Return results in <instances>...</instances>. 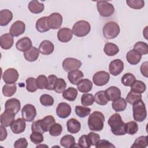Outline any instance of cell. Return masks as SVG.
Instances as JSON below:
<instances>
[{
	"instance_id": "cell-44",
	"label": "cell",
	"mask_w": 148,
	"mask_h": 148,
	"mask_svg": "<svg viewBox=\"0 0 148 148\" xmlns=\"http://www.w3.org/2000/svg\"><path fill=\"white\" fill-rule=\"evenodd\" d=\"M94 102V98L92 94L85 93L81 97V103L84 106L92 105Z\"/></svg>"
},
{
	"instance_id": "cell-41",
	"label": "cell",
	"mask_w": 148,
	"mask_h": 148,
	"mask_svg": "<svg viewBox=\"0 0 148 148\" xmlns=\"http://www.w3.org/2000/svg\"><path fill=\"white\" fill-rule=\"evenodd\" d=\"M135 80V76L131 73H126L121 77V83L125 86H131Z\"/></svg>"
},
{
	"instance_id": "cell-53",
	"label": "cell",
	"mask_w": 148,
	"mask_h": 148,
	"mask_svg": "<svg viewBox=\"0 0 148 148\" xmlns=\"http://www.w3.org/2000/svg\"><path fill=\"white\" fill-rule=\"evenodd\" d=\"M78 146L82 148H89L91 147V145L87 135H83L80 137L78 140Z\"/></svg>"
},
{
	"instance_id": "cell-40",
	"label": "cell",
	"mask_w": 148,
	"mask_h": 148,
	"mask_svg": "<svg viewBox=\"0 0 148 148\" xmlns=\"http://www.w3.org/2000/svg\"><path fill=\"white\" fill-rule=\"evenodd\" d=\"M142 96L141 94H138L131 90L126 97L125 101L131 105H133L138 101L142 99Z\"/></svg>"
},
{
	"instance_id": "cell-27",
	"label": "cell",
	"mask_w": 148,
	"mask_h": 148,
	"mask_svg": "<svg viewBox=\"0 0 148 148\" xmlns=\"http://www.w3.org/2000/svg\"><path fill=\"white\" fill-rule=\"evenodd\" d=\"M28 8L30 12L34 14H38L43 11L45 5L43 3L39 2L38 1L34 0L29 2Z\"/></svg>"
},
{
	"instance_id": "cell-1",
	"label": "cell",
	"mask_w": 148,
	"mask_h": 148,
	"mask_svg": "<svg viewBox=\"0 0 148 148\" xmlns=\"http://www.w3.org/2000/svg\"><path fill=\"white\" fill-rule=\"evenodd\" d=\"M108 123L114 135L120 136L126 134L125 123L123 121L121 116L119 113L112 114L109 118Z\"/></svg>"
},
{
	"instance_id": "cell-58",
	"label": "cell",
	"mask_w": 148,
	"mask_h": 148,
	"mask_svg": "<svg viewBox=\"0 0 148 148\" xmlns=\"http://www.w3.org/2000/svg\"><path fill=\"white\" fill-rule=\"evenodd\" d=\"M95 147H115V146L113 145L112 143H111L110 142H109L108 140H105V139H102V140H100L98 143H97V145L95 146Z\"/></svg>"
},
{
	"instance_id": "cell-8",
	"label": "cell",
	"mask_w": 148,
	"mask_h": 148,
	"mask_svg": "<svg viewBox=\"0 0 148 148\" xmlns=\"http://www.w3.org/2000/svg\"><path fill=\"white\" fill-rule=\"evenodd\" d=\"M36 110L35 107L32 104H26L21 109V116L26 121H32L36 116Z\"/></svg>"
},
{
	"instance_id": "cell-31",
	"label": "cell",
	"mask_w": 148,
	"mask_h": 148,
	"mask_svg": "<svg viewBox=\"0 0 148 148\" xmlns=\"http://www.w3.org/2000/svg\"><path fill=\"white\" fill-rule=\"evenodd\" d=\"M60 145L66 148H71L75 146V138L71 135H66L62 136L60 140Z\"/></svg>"
},
{
	"instance_id": "cell-5",
	"label": "cell",
	"mask_w": 148,
	"mask_h": 148,
	"mask_svg": "<svg viewBox=\"0 0 148 148\" xmlns=\"http://www.w3.org/2000/svg\"><path fill=\"white\" fill-rule=\"evenodd\" d=\"M120 31L119 24L114 21H109L105 24L102 29L103 36L107 39H114L118 36Z\"/></svg>"
},
{
	"instance_id": "cell-26",
	"label": "cell",
	"mask_w": 148,
	"mask_h": 148,
	"mask_svg": "<svg viewBox=\"0 0 148 148\" xmlns=\"http://www.w3.org/2000/svg\"><path fill=\"white\" fill-rule=\"evenodd\" d=\"M84 75L82 71L80 70H75L68 73V79L69 82L74 85H77L79 82L82 80Z\"/></svg>"
},
{
	"instance_id": "cell-38",
	"label": "cell",
	"mask_w": 148,
	"mask_h": 148,
	"mask_svg": "<svg viewBox=\"0 0 148 148\" xmlns=\"http://www.w3.org/2000/svg\"><path fill=\"white\" fill-rule=\"evenodd\" d=\"M146 89V84L140 80H135L131 86V90L138 94L143 93Z\"/></svg>"
},
{
	"instance_id": "cell-51",
	"label": "cell",
	"mask_w": 148,
	"mask_h": 148,
	"mask_svg": "<svg viewBox=\"0 0 148 148\" xmlns=\"http://www.w3.org/2000/svg\"><path fill=\"white\" fill-rule=\"evenodd\" d=\"M66 87V83L65 81L62 78H58L55 87L54 91L57 93H62Z\"/></svg>"
},
{
	"instance_id": "cell-19",
	"label": "cell",
	"mask_w": 148,
	"mask_h": 148,
	"mask_svg": "<svg viewBox=\"0 0 148 148\" xmlns=\"http://www.w3.org/2000/svg\"><path fill=\"white\" fill-rule=\"evenodd\" d=\"M13 43V36L10 33L3 34L0 37V46L3 49L8 50L10 49Z\"/></svg>"
},
{
	"instance_id": "cell-12",
	"label": "cell",
	"mask_w": 148,
	"mask_h": 148,
	"mask_svg": "<svg viewBox=\"0 0 148 148\" xmlns=\"http://www.w3.org/2000/svg\"><path fill=\"white\" fill-rule=\"evenodd\" d=\"M124 69V62L120 59L112 61L109 65V71L111 75L117 76L120 74Z\"/></svg>"
},
{
	"instance_id": "cell-6",
	"label": "cell",
	"mask_w": 148,
	"mask_h": 148,
	"mask_svg": "<svg viewBox=\"0 0 148 148\" xmlns=\"http://www.w3.org/2000/svg\"><path fill=\"white\" fill-rule=\"evenodd\" d=\"M97 8L100 15L105 17L111 16L114 12L113 5L105 1H98L97 2Z\"/></svg>"
},
{
	"instance_id": "cell-14",
	"label": "cell",
	"mask_w": 148,
	"mask_h": 148,
	"mask_svg": "<svg viewBox=\"0 0 148 148\" xmlns=\"http://www.w3.org/2000/svg\"><path fill=\"white\" fill-rule=\"evenodd\" d=\"M25 29L24 23L21 20L16 21L10 27L9 32L13 36H18L23 34Z\"/></svg>"
},
{
	"instance_id": "cell-4",
	"label": "cell",
	"mask_w": 148,
	"mask_h": 148,
	"mask_svg": "<svg viewBox=\"0 0 148 148\" xmlns=\"http://www.w3.org/2000/svg\"><path fill=\"white\" fill-rule=\"evenodd\" d=\"M91 30L90 23L86 20H79L75 23L72 27L73 34L77 37H83L88 34Z\"/></svg>"
},
{
	"instance_id": "cell-34",
	"label": "cell",
	"mask_w": 148,
	"mask_h": 148,
	"mask_svg": "<svg viewBox=\"0 0 148 148\" xmlns=\"http://www.w3.org/2000/svg\"><path fill=\"white\" fill-rule=\"evenodd\" d=\"M112 106L116 112H123L127 108V102L124 98L120 97L118 99L113 101Z\"/></svg>"
},
{
	"instance_id": "cell-15",
	"label": "cell",
	"mask_w": 148,
	"mask_h": 148,
	"mask_svg": "<svg viewBox=\"0 0 148 148\" xmlns=\"http://www.w3.org/2000/svg\"><path fill=\"white\" fill-rule=\"evenodd\" d=\"M71 107L68 103L61 102L57 107L56 114L61 119H65L71 114Z\"/></svg>"
},
{
	"instance_id": "cell-20",
	"label": "cell",
	"mask_w": 148,
	"mask_h": 148,
	"mask_svg": "<svg viewBox=\"0 0 148 148\" xmlns=\"http://www.w3.org/2000/svg\"><path fill=\"white\" fill-rule=\"evenodd\" d=\"M106 96L109 101H114L121 97V91L116 86H111L105 90Z\"/></svg>"
},
{
	"instance_id": "cell-33",
	"label": "cell",
	"mask_w": 148,
	"mask_h": 148,
	"mask_svg": "<svg viewBox=\"0 0 148 148\" xmlns=\"http://www.w3.org/2000/svg\"><path fill=\"white\" fill-rule=\"evenodd\" d=\"M77 96V90L74 87H71L65 90L62 92V97L64 99L69 101H74Z\"/></svg>"
},
{
	"instance_id": "cell-18",
	"label": "cell",
	"mask_w": 148,
	"mask_h": 148,
	"mask_svg": "<svg viewBox=\"0 0 148 148\" xmlns=\"http://www.w3.org/2000/svg\"><path fill=\"white\" fill-rule=\"evenodd\" d=\"M16 47L17 49L20 51L25 52L29 50L32 47V43L31 40L28 37H24L19 40L16 43Z\"/></svg>"
},
{
	"instance_id": "cell-2",
	"label": "cell",
	"mask_w": 148,
	"mask_h": 148,
	"mask_svg": "<svg viewBox=\"0 0 148 148\" xmlns=\"http://www.w3.org/2000/svg\"><path fill=\"white\" fill-rule=\"evenodd\" d=\"M105 116L99 111H94L88 117V126L92 131H100L103 128Z\"/></svg>"
},
{
	"instance_id": "cell-29",
	"label": "cell",
	"mask_w": 148,
	"mask_h": 148,
	"mask_svg": "<svg viewBox=\"0 0 148 148\" xmlns=\"http://www.w3.org/2000/svg\"><path fill=\"white\" fill-rule=\"evenodd\" d=\"M39 55V49L35 47H32L29 50L24 53V57L29 62H34L38 58Z\"/></svg>"
},
{
	"instance_id": "cell-60",
	"label": "cell",
	"mask_w": 148,
	"mask_h": 148,
	"mask_svg": "<svg viewBox=\"0 0 148 148\" xmlns=\"http://www.w3.org/2000/svg\"><path fill=\"white\" fill-rule=\"evenodd\" d=\"M0 131H1V135H0V140L3 141L7 138L8 136V132L7 130L5 128V127L3 125H1L0 127Z\"/></svg>"
},
{
	"instance_id": "cell-24",
	"label": "cell",
	"mask_w": 148,
	"mask_h": 148,
	"mask_svg": "<svg viewBox=\"0 0 148 148\" xmlns=\"http://www.w3.org/2000/svg\"><path fill=\"white\" fill-rule=\"evenodd\" d=\"M13 19V13L8 9H2L0 11V25H7Z\"/></svg>"
},
{
	"instance_id": "cell-46",
	"label": "cell",
	"mask_w": 148,
	"mask_h": 148,
	"mask_svg": "<svg viewBox=\"0 0 148 148\" xmlns=\"http://www.w3.org/2000/svg\"><path fill=\"white\" fill-rule=\"evenodd\" d=\"M48 84L47 77L45 75H40L36 79V84L38 88L42 90L46 89Z\"/></svg>"
},
{
	"instance_id": "cell-11",
	"label": "cell",
	"mask_w": 148,
	"mask_h": 148,
	"mask_svg": "<svg viewBox=\"0 0 148 148\" xmlns=\"http://www.w3.org/2000/svg\"><path fill=\"white\" fill-rule=\"evenodd\" d=\"M19 74L14 68H8L3 73L2 79L6 84H14L18 79Z\"/></svg>"
},
{
	"instance_id": "cell-56",
	"label": "cell",
	"mask_w": 148,
	"mask_h": 148,
	"mask_svg": "<svg viewBox=\"0 0 148 148\" xmlns=\"http://www.w3.org/2000/svg\"><path fill=\"white\" fill-rule=\"evenodd\" d=\"M31 130L32 132H38L41 134H43L45 132L42 128L41 120H38L32 123L31 125Z\"/></svg>"
},
{
	"instance_id": "cell-57",
	"label": "cell",
	"mask_w": 148,
	"mask_h": 148,
	"mask_svg": "<svg viewBox=\"0 0 148 148\" xmlns=\"http://www.w3.org/2000/svg\"><path fill=\"white\" fill-rule=\"evenodd\" d=\"M28 142L25 138H20L14 143L15 148H26L28 146Z\"/></svg>"
},
{
	"instance_id": "cell-16",
	"label": "cell",
	"mask_w": 148,
	"mask_h": 148,
	"mask_svg": "<svg viewBox=\"0 0 148 148\" xmlns=\"http://www.w3.org/2000/svg\"><path fill=\"white\" fill-rule=\"evenodd\" d=\"M10 127L13 133L15 134L22 133L25 131L26 127L25 120L21 118H18L12 123Z\"/></svg>"
},
{
	"instance_id": "cell-30",
	"label": "cell",
	"mask_w": 148,
	"mask_h": 148,
	"mask_svg": "<svg viewBox=\"0 0 148 148\" xmlns=\"http://www.w3.org/2000/svg\"><path fill=\"white\" fill-rule=\"evenodd\" d=\"M35 27L39 32L43 33L49 31L50 28L47 24V17L44 16L39 18L36 23Z\"/></svg>"
},
{
	"instance_id": "cell-23",
	"label": "cell",
	"mask_w": 148,
	"mask_h": 148,
	"mask_svg": "<svg viewBox=\"0 0 148 148\" xmlns=\"http://www.w3.org/2000/svg\"><path fill=\"white\" fill-rule=\"evenodd\" d=\"M66 127L69 132L71 134H76L80 130L81 124L77 119L71 118L67 121Z\"/></svg>"
},
{
	"instance_id": "cell-17",
	"label": "cell",
	"mask_w": 148,
	"mask_h": 148,
	"mask_svg": "<svg viewBox=\"0 0 148 148\" xmlns=\"http://www.w3.org/2000/svg\"><path fill=\"white\" fill-rule=\"evenodd\" d=\"M72 36V31L68 28H62L57 32V38L59 41L62 43L68 42L71 40Z\"/></svg>"
},
{
	"instance_id": "cell-28",
	"label": "cell",
	"mask_w": 148,
	"mask_h": 148,
	"mask_svg": "<svg viewBox=\"0 0 148 148\" xmlns=\"http://www.w3.org/2000/svg\"><path fill=\"white\" fill-rule=\"evenodd\" d=\"M77 90L81 92H88L92 88V83L88 79L81 80L77 84Z\"/></svg>"
},
{
	"instance_id": "cell-22",
	"label": "cell",
	"mask_w": 148,
	"mask_h": 148,
	"mask_svg": "<svg viewBox=\"0 0 148 148\" xmlns=\"http://www.w3.org/2000/svg\"><path fill=\"white\" fill-rule=\"evenodd\" d=\"M5 109L11 110L17 114L21 108L20 101L16 98L9 99L5 102Z\"/></svg>"
},
{
	"instance_id": "cell-43",
	"label": "cell",
	"mask_w": 148,
	"mask_h": 148,
	"mask_svg": "<svg viewBox=\"0 0 148 148\" xmlns=\"http://www.w3.org/2000/svg\"><path fill=\"white\" fill-rule=\"evenodd\" d=\"M147 136H140L136 139L131 147L145 148L147 146Z\"/></svg>"
},
{
	"instance_id": "cell-9",
	"label": "cell",
	"mask_w": 148,
	"mask_h": 148,
	"mask_svg": "<svg viewBox=\"0 0 148 148\" xmlns=\"http://www.w3.org/2000/svg\"><path fill=\"white\" fill-rule=\"evenodd\" d=\"M110 79V75L106 71H101L96 72L93 77V83L97 86H103L106 84Z\"/></svg>"
},
{
	"instance_id": "cell-52",
	"label": "cell",
	"mask_w": 148,
	"mask_h": 148,
	"mask_svg": "<svg viewBox=\"0 0 148 148\" xmlns=\"http://www.w3.org/2000/svg\"><path fill=\"white\" fill-rule=\"evenodd\" d=\"M29 138L31 141L35 145L41 143L44 140L42 134L38 132H32V134L30 135Z\"/></svg>"
},
{
	"instance_id": "cell-13",
	"label": "cell",
	"mask_w": 148,
	"mask_h": 148,
	"mask_svg": "<svg viewBox=\"0 0 148 148\" xmlns=\"http://www.w3.org/2000/svg\"><path fill=\"white\" fill-rule=\"evenodd\" d=\"M16 113L9 109H5L1 115V124L5 127H8L14 120Z\"/></svg>"
},
{
	"instance_id": "cell-50",
	"label": "cell",
	"mask_w": 148,
	"mask_h": 148,
	"mask_svg": "<svg viewBox=\"0 0 148 148\" xmlns=\"http://www.w3.org/2000/svg\"><path fill=\"white\" fill-rule=\"evenodd\" d=\"M49 131L50 135L53 136H58L62 131V127L61 124L55 123L51 126Z\"/></svg>"
},
{
	"instance_id": "cell-3",
	"label": "cell",
	"mask_w": 148,
	"mask_h": 148,
	"mask_svg": "<svg viewBox=\"0 0 148 148\" xmlns=\"http://www.w3.org/2000/svg\"><path fill=\"white\" fill-rule=\"evenodd\" d=\"M133 118L138 122L143 121L147 116L146 106L142 99H140L132 105Z\"/></svg>"
},
{
	"instance_id": "cell-48",
	"label": "cell",
	"mask_w": 148,
	"mask_h": 148,
	"mask_svg": "<svg viewBox=\"0 0 148 148\" xmlns=\"http://www.w3.org/2000/svg\"><path fill=\"white\" fill-rule=\"evenodd\" d=\"M126 3L130 8L134 9H140L145 5V2L143 0H127Z\"/></svg>"
},
{
	"instance_id": "cell-47",
	"label": "cell",
	"mask_w": 148,
	"mask_h": 148,
	"mask_svg": "<svg viewBox=\"0 0 148 148\" xmlns=\"http://www.w3.org/2000/svg\"><path fill=\"white\" fill-rule=\"evenodd\" d=\"M26 89L28 91L31 92H35L38 87L36 84V79L32 77H28L26 79Z\"/></svg>"
},
{
	"instance_id": "cell-42",
	"label": "cell",
	"mask_w": 148,
	"mask_h": 148,
	"mask_svg": "<svg viewBox=\"0 0 148 148\" xmlns=\"http://www.w3.org/2000/svg\"><path fill=\"white\" fill-rule=\"evenodd\" d=\"M75 111L77 116H78L81 118H83L87 116L90 113L91 109L84 106H82L77 105L75 107Z\"/></svg>"
},
{
	"instance_id": "cell-21",
	"label": "cell",
	"mask_w": 148,
	"mask_h": 148,
	"mask_svg": "<svg viewBox=\"0 0 148 148\" xmlns=\"http://www.w3.org/2000/svg\"><path fill=\"white\" fill-rule=\"evenodd\" d=\"M38 49L41 54L44 55H49L53 52L54 46L53 43L50 41L48 40H44L39 45Z\"/></svg>"
},
{
	"instance_id": "cell-32",
	"label": "cell",
	"mask_w": 148,
	"mask_h": 148,
	"mask_svg": "<svg viewBox=\"0 0 148 148\" xmlns=\"http://www.w3.org/2000/svg\"><path fill=\"white\" fill-rule=\"evenodd\" d=\"M103 51L107 56H114L119 53V49L116 44L108 42L105 45Z\"/></svg>"
},
{
	"instance_id": "cell-39",
	"label": "cell",
	"mask_w": 148,
	"mask_h": 148,
	"mask_svg": "<svg viewBox=\"0 0 148 148\" xmlns=\"http://www.w3.org/2000/svg\"><path fill=\"white\" fill-rule=\"evenodd\" d=\"M134 50L141 55H145L148 53V45L143 42H137L134 46Z\"/></svg>"
},
{
	"instance_id": "cell-55",
	"label": "cell",
	"mask_w": 148,
	"mask_h": 148,
	"mask_svg": "<svg viewBox=\"0 0 148 148\" xmlns=\"http://www.w3.org/2000/svg\"><path fill=\"white\" fill-rule=\"evenodd\" d=\"M58 77L54 75H49L47 77L48 84L47 87L46 88L48 90H54V87L57 82Z\"/></svg>"
},
{
	"instance_id": "cell-7",
	"label": "cell",
	"mask_w": 148,
	"mask_h": 148,
	"mask_svg": "<svg viewBox=\"0 0 148 148\" xmlns=\"http://www.w3.org/2000/svg\"><path fill=\"white\" fill-rule=\"evenodd\" d=\"M82 62L74 58L68 57L62 61V68L66 72H70L75 70H78L82 66Z\"/></svg>"
},
{
	"instance_id": "cell-59",
	"label": "cell",
	"mask_w": 148,
	"mask_h": 148,
	"mask_svg": "<svg viewBox=\"0 0 148 148\" xmlns=\"http://www.w3.org/2000/svg\"><path fill=\"white\" fill-rule=\"evenodd\" d=\"M147 65H148V62L147 61H146L145 62H143L140 68V72L141 73L146 77H148V73H147Z\"/></svg>"
},
{
	"instance_id": "cell-49",
	"label": "cell",
	"mask_w": 148,
	"mask_h": 148,
	"mask_svg": "<svg viewBox=\"0 0 148 148\" xmlns=\"http://www.w3.org/2000/svg\"><path fill=\"white\" fill-rule=\"evenodd\" d=\"M40 103L45 106H52L54 103V98L49 94H43L40 98Z\"/></svg>"
},
{
	"instance_id": "cell-10",
	"label": "cell",
	"mask_w": 148,
	"mask_h": 148,
	"mask_svg": "<svg viewBox=\"0 0 148 148\" xmlns=\"http://www.w3.org/2000/svg\"><path fill=\"white\" fill-rule=\"evenodd\" d=\"M62 23V17L59 13H53L47 16V24L50 29H58Z\"/></svg>"
},
{
	"instance_id": "cell-45",
	"label": "cell",
	"mask_w": 148,
	"mask_h": 148,
	"mask_svg": "<svg viewBox=\"0 0 148 148\" xmlns=\"http://www.w3.org/2000/svg\"><path fill=\"white\" fill-rule=\"evenodd\" d=\"M125 131L126 133L129 135H134L138 131V124L134 121H131L125 123Z\"/></svg>"
},
{
	"instance_id": "cell-36",
	"label": "cell",
	"mask_w": 148,
	"mask_h": 148,
	"mask_svg": "<svg viewBox=\"0 0 148 148\" xmlns=\"http://www.w3.org/2000/svg\"><path fill=\"white\" fill-rule=\"evenodd\" d=\"M17 90L16 84H6L3 86L2 93L5 97H10L13 95Z\"/></svg>"
},
{
	"instance_id": "cell-54",
	"label": "cell",
	"mask_w": 148,
	"mask_h": 148,
	"mask_svg": "<svg viewBox=\"0 0 148 148\" xmlns=\"http://www.w3.org/2000/svg\"><path fill=\"white\" fill-rule=\"evenodd\" d=\"M89 141L91 146H96L100 140V136L94 132H90L87 135Z\"/></svg>"
},
{
	"instance_id": "cell-37",
	"label": "cell",
	"mask_w": 148,
	"mask_h": 148,
	"mask_svg": "<svg viewBox=\"0 0 148 148\" xmlns=\"http://www.w3.org/2000/svg\"><path fill=\"white\" fill-rule=\"evenodd\" d=\"M56 123L55 119L53 116L51 115L46 116L43 119L41 120V124L42 126V128L44 132H47L49 131L51 126Z\"/></svg>"
},
{
	"instance_id": "cell-25",
	"label": "cell",
	"mask_w": 148,
	"mask_h": 148,
	"mask_svg": "<svg viewBox=\"0 0 148 148\" xmlns=\"http://www.w3.org/2000/svg\"><path fill=\"white\" fill-rule=\"evenodd\" d=\"M142 58V55L135 50L129 51L126 55V59L128 62L131 65L138 64Z\"/></svg>"
},
{
	"instance_id": "cell-35",
	"label": "cell",
	"mask_w": 148,
	"mask_h": 148,
	"mask_svg": "<svg viewBox=\"0 0 148 148\" xmlns=\"http://www.w3.org/2000/svg\"><path fill=\"white\" fill-rule=\"evenodd\" d=\"M94 98L95 102L99 105H106L109 101L108 99L106 96L105 91L103 90L99 91L96 92L95 95L94 96Z\"/></svg>"
}]
</instances>
